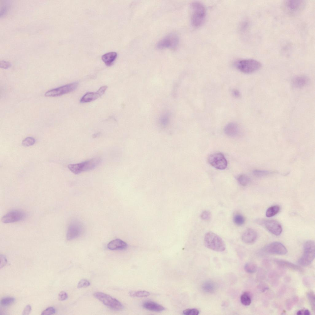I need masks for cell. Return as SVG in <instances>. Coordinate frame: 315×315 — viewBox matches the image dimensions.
Returning <instances> with one entry per match:
<instances>
[{
	"label": "cell",
	"mask_w": 315,
	"mask_h": 315,
	"mask_svg": "<svg viewBox=\"0 0 315 315\" xmlns=\"http://www.w3.org/2000/svg\"><path fill=\"white\" fill-rule=\"evenodd\" d=\"M241 303L244 305H249L251 303V298L250 295L248 293H243L240 297Z\"/></svg>",
	"instance_id": "cell-26"
},
{
	"label": "cell",
	"mask_w": 315,
	"mask_h": 315,
	"mask_svg": "<svg viewBox=\"0 0 315 315\" xmlns=\"http://www.w3.org/2000/svg\"><path fill=\"white\" fill-rule=\"evenodd\" d=\"M238 183L241 185L245 186L247 185L250 181V179L247 175L242 174L239 175L237 178Z\"/></svg>",
	"instance_id": "cell-24"
},
{
	"label": "cell",
	"mask_w": 315,
	"mask_h": 315,
	"mask_svg": "<svg viewBox=\"0 0 315 315\" xmlns=\"http://www.w3.org/2000/svg\"><path fill=\"white\" fill-rule=\"evenodd\" d=\"M276 264L278 265L285 268L299 271H302V268L296 264L282 259H276L275 261Z\"/></svg>",
	"instance_id": "cell-19"
},
{
	"label": "cell",
	"mask_w": 315,
	"mask_h": 315,
	"mask_svg": "<svg viewBox=\"0 0 315 315\" xmlns=\"http://www.w3.org/2000/svg\"><path fill=\"white\" fill-rule=\"evenodd\" d=\"M192 13L191 21L192 25L196 27L201 26L205 22L206 10L205 6L201 3L195 1L191 4Z\"/></svg>",
	"instance_id": "cell-1"
},
{
	"label": "cell",
	"mask_w": 315,
	"mask_h": 315,
	"mask_svg": "<svg viewBox=\"0 0 315 315\" xmlns=\"http://www.w3.org/2000/svg\"><path fill=\"white\" fill-rule=\"evenodd\" d=\"M26 216V213L23 211L18 210H12L4 215L2 218L1 220L5 223H14L23 220Z\"/></svg>",
	"instance_id": "cell-13"
},
{
	"label": "cell",
	"mask_w": 315,
	"mask_h": 315,
	"mask_svg": "<svg viewBox=\"0 0 315 315\" xmlns=\"http://www.w3.org/2000/svg\"><path fill=\"white\" fill-rule=\"evenodd\" d=\"M68 297L67 294L64 291H61L58 295V299L60 301H64L66 300Z\"/></svg>",
	"instance_id": "cell-38"
},
{
	"label": "cell",
	"mask_w": 315,
	"mask_h": 315,
	"mask_svg": "<svg viewBox=\"0 0 315 315\" xmlns=\"http://www.w3.org/2000/svg\"><path fill=\"white\" fill-rule=\"evenodd\" d=\"M7 10L8 7H7V6H3L2 7L0 10L1 17L2 16H3L5 14Z\"/></svg>",
	"instance_id": "cell-42"
},
{
	"label": "cell",
	"mask_w": 315,
	"mask_h": 315,
	"mask_svg": "<svg viewBox=\"0 0 315 315\" xmlns=\"http://www.w3.org/2000/svg\"><path fill=\"white\" fill-rule=\"evenodd\" d=\"M256 231L253 229L249 228L245 230L241 236V239L245 243L252 244L255 241L257 238Z\"/></svg>",
	"instance_id": "cell-16"
},
{
	"label": "cell",
	"mask_w": 315,
	"mask_h": 315,
	"mask_svg": "<svg viewBox=\"0 0 315 315\" xmlns=\"http://www.w3.org/2000/svg\"><path fill=\"white\" fill-rule=\"evenodd\" d=\"M84 231L82 224L77 221H74L69 225L67 231L66 237L67 240H70L80 237Z\"/></svg>",
	"instance_id": "cell-11"
},
{
	"label": "cell",
	"mask_w": 315,
	"mask_h": 315,
	"mask_svg": "<svg viewBox=\"0 0 315 315\" xmlns=\"http://www.w3.org/2000/svg\"><path fill=\"white\" fill-rule=\"evenodd\" d=\"M199 313L198 310L195 308L188 309L183 311V314L185 315H198Z\"/></svg>",
	"instance_id": "cell-34"
},
{
	"label": "cell",
	"mask_w": 315,
	"mask_h": 315,
	"mask_svg": "<svg viewBox=\"0 0 315 315\" xmlns=\"http://www.w3.org/2000/svg\"><path fill=\"white\" fill-rule=\"evenodd\" d=\"M90 285V282L87 280L82 279L78 283L77 287L78 288L87 287Z\"/></svg>",
	"instance_id": "cell-36"
},
{
	"label": "cell",
	"mask_w": 315,
	"mask_h": 315,
	"mask_svg": "<svg viewBox=\"0 0 315 315\" xmlns=\"http://www.w3.org/2000/svg\"><path fill=\"white\" fill-rule=\"evenodd\" d=\"M263 249L265 252L271 254L284 255L287 253V250L285 246L281 243L277 241L267 244Z\"/></svg>",
	"instance_id": "cell-14"
},
{
	"label": "cell",
	"mask_w": 315,
	"mask_h": 315,
	"mask_svg": "<svg viewBox=\"0 0 315 315\" xmlns=\"http://www.w3.org/2000/svg\"><path fill=\"white\" fill-rule=\"evenodd\" d=\"M99 135V133H96V134H94V135H93V137L94 138H96V137H97V136H98V135Z\"/></svg>",
	"instance_id": "cell-45"
},
{
	"label": "cell",
	"mask_w": 315,
	"mask_h": 315,
	"mask_svg": "<svg viewBox=\"0 0 315 315\" xmlns=\"http://www.w3.org/2000/svg\"><path fill=\"white\" fill-rule=\"evenodd\" d=\"M108 248L111 250H123L127 247V243L119 239L111 241L108 244Z\"/></svg>",
	"instance_id": "cell-17"
},
{
	"label": "cell",
	"mask_w": 315,
	"mask_h": 315,
	"mask_svg": "<svg viewBox=\"0 0 315 315\" xmlns=\"http://www.w3.org/2000/svg\"><path fill=\"white\" fill-rule=\"evenodd\" d=\"M31 311V307L30 305H26L24 308L22 314L23 315H28L30 314Z\"/></svg>",
	"instance_id": "cell-40"
},
{
	"label": "cell",
	"mask_w": 315,
	"mask_h": 315,
	"mask_svg": "<svg viewBox=\"0 0 315 315\" xmlns=\"http://www.w3.org/2000/svg\"><path fill=\"white\" fill-rule=\"evenodd\" d=\"M215 288V284L211 281L205 282L202 285V289L204 291L208 293L213 292Z\"/></svg>",
	"instance_id": "cell-29"
},
{
	"label": "cell",
	"mask_w": 315,
	"mask_h": 315,
	"mask_svg": "<svg viewBox=\"0 0 315 315\" xmlns=\"http://www.w3.org/2000/svg\"><path fill=\"white\" fill-rule=\"evenodd\" d=\"M94 297L110 309L116 311L122 310L123 305L118 300L110 295L101 292L94 293Z\"/></svg>",
	"instance_id": "cell-6"
},
{
	"label": "cell",
	"mask_w": 315,
	"mask_h": 315,
	"mask_svg": "<svg viewBox=\"0 0 315 315\" xmlns=\"http://www.w3.org/2000/svg\"><path fill=\"white\" fill-rule=\"evenodd\" d=\"M35 139L33 137H27L25 138L22 142V145L25 147L32 146L35 143Z\"/></svg>",
	"instance_id": "cell-33"
},
{
	"label": "cell",
	"mask_w": 315,
	"mask_h": 315,
	"mask_svg": "<svg viewBox=\"0 0 315 315\" xmlns=\"http://www.w3.org/2000/svg\"><path fill=\"white\" fill-rule=\"evenodd\" d=\"M307 296L310 303L312 310L315 312V297L314 293L312 291H309L307 293Z\"/></svg>",
	"instance_id": "cell-32"
},
{
	"label": "cell",
	"mask_w": 315,
	"mask_h": 315,
	"mask_svg": "<svg viewBox=\"0 0 315 315\" xmlns=\"http://www.w3.org/2000/svg\"><path fill=\"white\" fill-rule=\"evenodd\" d=\"M315 258V243L313 241L308 240L304 245V253L298 260L301 265L306 266L309 265Z\"/></svg>",
	"instance_id": "cell-5"
},
{
	"label": "cell",
	"mask_w": 315,
	"mask_h": 315,
	"mask_svg": "<svg viewBox=\"0 0 315 315\" xmlns=\"http://www.w3.org/2000/svg\"><path fill=\"white\" fill-rule=\"evenodd\" d=\"M309 80L306 76L300 75L296 76L292 80L293 86L296 88H301L304 87L308 83Z\"/></svg>",
	"instance_id": "cell-18"
},
{
	"label": "cell",
	"mask_w": 315,
	"mask_h": 315,
	"mask_svg": "<svg viewBox=\"0 0 315 315\" xmlns=\"http://www.w3.org/2000/svg\"><path fill=\"white\" fill-rule=\"evenodd\" d=\"M273 173V172L258 169L254 170L253 172V175L257 177H264L272 174Z\"/></svg>",
	"instance_id": "cell-28"
},
{
	"label": "cell",
	"mask_w": 315,
	"mask_h": 315,
	"mask_svg": "<svg viewBox=\"0 0 315 315\" xmlns=\"http://www.w3.org/2000/svg\"><path fill=\"white\" fill-rule=\"evenodd\" d=\"M204 242L206 247L214 251L221 252L225 249V244L222 239L212 232H208L205 234Z\"/></svg>",
	"instance_id": "cell-2"
},
{
	"label": "cell",
	"mask_w": 315,
	"mask_h": 315,
	"mask_svg": "<svg viewBox=\"0 0 315 315\" xmlns=\"http://www.w3.org/2000/svg\"><path fill=\"white\" fill-rule=\"evenodd\" d=\"M78 83L74 82L66 85L47 91L45 94L46 97H56L62 96L71 92L76 89Z\"/></svg>",
	"instance_id": "cell-8"
},
{
	"label": "cell",
	"mask_w": 315,
	"mask_h": 315,
	"mask_svg": "<svg viewBox=\"0 0 315 315\" xmlns=\"http://www.w3.org/2000/svg\"><path fill=\"white\" fill-rule=\"evenodd\" d=\"M142 306L146 309L157 312H161L165 309V308L162 306L151 301L144 302L143 303Z\"/></svg>",
	"instance_id": "cell-20"
},
{
	"label": "cell",
	"mask_w": 315,
	"mask_h": 315,
	"mask_svg": "<svg viewBox=\"0 0 315 315\" xmlns=\"http://www.w3.org/2000/svg\"><path fill=\"white\" fill-rule=\"evenodd\" d=\"M107 88V86H101L96 92H87L82 97L80 102H88L98 99L104 94Z\"/></svg>",
	"instance_id": "cell-15"
},
{
	"label": "cell",
	"mask_w": 315,
	"mask_h": 315,
	"mask_svg": "<svg viewBox=\"0 0 315 315\" xmlns=\"http://www.w3.org/2000/svg\"><path fill=\"white\" fill-rule=\"evenodd\" d=\"M117 56V53L114 52H111L103 54L102 57L103 61L107 66L111 65Z\"/></svg>",
	"instance_id": "cell-22"
},
{
	"label": "cell",
	"mask_w": 315,
	"mask_h": 315,
	"mask_svg": "<svg viewBox=\"0 0 315 315\" xmlns=\"http://www.w3.org/2000/svg\"><path fill=\"white\" fill-rule=\"evenodd\" d=\"M235 67L241 72L245 74H250L259 69L261 63L253 59H243L236 61L234 63Z\"/></svg>",
	"instance_id": "cell-4"
},
{
	"label": "cell",
	"mask_w": 315,
	"mask_h": 315,
	"mask_svg": "<svg viewBox=\"0 0 315 315\" xmlns=\"http://www.w3.org/2000/svg\"><path fill=\"white\" fill-rule=\"evenodd\" d=\"M239 128L237 125L234 123L228 124L225 127L224 131L229 136L233 137L237 135L239 133Z\"/></svg>",
	"instance_id": "cell-21"
},
{
	"label": "cell",
	"mask_w": 315,
	"mask_h": 315,
	"mask_svg": "<svg viewBox=\"0 0 315 315\" xmlns=\"http://www.w3.org/2000/svg\"><path fill=\"white\" fill-rule=\"evenodd\" d=\"M0 268L3 267L7 263V259L6 257L3 255H0Z\"/></svg>",
	"instance_id": "cell-41"
},
{
	"label": "cell",
	"mask_w": 315,
	"mask_h": 315,
	"mask_svg": "<svg viewBox=\"0 0 315 315\" xmlns=\"http://www.w3.org/2000/svg\"><path fill=\"white\" fill-rule=\"evenodd\" d=\"M56 312L55 309L52 307H49L43 311L41 313L42 315H50L54 314Z\"/></svg>",
	"instance_id": "cell-37"
},
{
	"label": "cell",
	"mask_w": 315,
	"mask_h": 315,
	"mask_svg": "<svg viewBox=\"0 0 315 315\" xmlns=\"http://www.w3.org/2000/svg\"><path fill=\"white\" fill-rule=\"evenodd\" d=\"M179 42V38L176 33L169 34L160 40L157 43L156 48L158 49L165 48L175 49Z\"/></svg>",
	"instance_id": "cell-7"
},
{
	"label": "cell",
	"mask_w": 315,
	"mask_h": 315,
	"mask_svg": "<svg viewBox=\"0 0 315 315\" xmlns=\"http://www.w3.org/2000/svg\"><path fill=\"white\" fill-rule=\"evenodd\" d=\"M305 5L304 1L288 0L284 2L283 7L285 10L289 14L295 15L303 10Z\"/></svg>",
	"instance_id": "cell-9"
},
{
	"label": "cell",
	"mask_w": 315,
	"mask_h": 315,
	"mask_svg": "<svg viewBox=\"0 0 315 315\" xmlns=\"http://www.w3.org/2000/svg\"><path fill=\"white\" fill-rule=\"evenodd\" d=\"M101 161L100 158L96 157L81 163L69 164L67 166L71 172L78 174L82 172L94 169L100 164Z\"/></svg>",
	"instance_id": "cell-3"
},
{
	"label": "cell",
	"mask_w": 315,
	"mask_h": 315,
	"mask_svg": "<svg viewBox=\"0 0 315 315\" xmlns=\"http://www.w3.org/2000/svg\"><path fill=\"white\" fill-rule=\"evenodd\" d=\"M11 64L8 62L2 61L0 62V67L1 68L7 69L9 68Z\"/></svg>",
	"instance_id": "cell-39"
},
{
	"label": "cell",
	"mask_w": 315,
	"mask_h": 315,
	"mask_svg": "<svg viewBox=\"0 0 315 315\" xmlns=\"http://www.w3.org/2000/svg\"><path fill=\"white\" fill-rule=\"evenodd\" d=\"M257 222L263 225L269 232L275 235H280L282 231V228L281 225L276 220L261 219L258 220Z\"/></svg>",
	"instance_id": "cell-12"
},
{
	"label": "cell",
	"mask_w": 315,
	"mask_h": 315,
	"mask_svg": "<svg viewBox=\"0 0 315 315\" xmlns=\"http://www.w3.org/2000/svg\"><path fill=\"white\" fill-rule=\"evenodd\" d=\"M232 92L233 96L235 97L238 98L240 96V93L237 90H233Z\"/></svg>",
	"instance_id": "cell-43"
},
{
	"label": "cell",
	"mask_w": 315,
	"mask_h": 315,
	"mask_svg": "<svg viewBox=\"0 0 315 315\" xmlns=\"http://www.w3.org/2000/svg\"><path fill=\"white\" fill-rule=\"evenodd\" d=\"M280 207L278 205H274L269 207L266 212V216L268 217H272L277 213L280 211Z\"/></svg>",
	"instance_id": "cell-23"
},
{
	"label": "cell",
	"mask_w": 315,
	"mask_h": 315,
	"mask_svg": "<svg viewBox=\"0 0 315 315\" xmlns=\"http://www.w3.org/2000/svg\"><path fill=\"white\" fill-rule=\"evenodd\" d=\"M302 312L301 311V310H299L297 313V315H302Z\"/></svg>",
	"instance_id": "cell-46"
},
{
	"label": "cell",
	"mask_w": 315,
	"mask_h": 315,
	"mask_svg": "<svg viewBox=\"0 0 315 315\" xmlns=\"http://www.w3.org/2000/svg\"><path fill=\"white\" fill-rule=\"evenodd\" d=\"M150 293L148 291L145 290L131 291L129 292V295L132 297H144L149 296Z\"/></svg>",
	"instance_id": "cell-25"
},
{
	"label": "cell",
	"mask_w": 315,
	"mask_h": 315,
	"mask_svg": "<svg viewBox=\"0 0 315 315\" xmlns=\"http://www.w3.org/2000/svg\"><path fill=\"white\" fill-rule=\"evenodd\" d=\"M209 163L215 168L224 169L227 165V162L224 155L221 153H213L210 155L208 158Z\"/></svg>",
	"instance_id": "cell-10"
},
{
	"label": "cell",
	"mask_w": 315,
	"mask_h": 315,
	"mask_svg": "<svg viewBox=\"0 0 315 315\" xmlns=\"http://www.w3.org/2000/svg\"><path fill=\"white\" fill-rule=\"evenodd\" d=\"M303 314L305 315H309L310 314V313L308 310L305 309L304 311Z\"/></svg>",
	"instance_id": "cell-44"
},
{
	"label": "cell",
	"mask_w": 315,
	"mask_h": 315,
	"mask_svg": "<svg viewBox=\"0 0 315 315\" xmlns=\"http://www.w3.org/2000/svg\"><path fill=\"white\" fill-rule=\"evenodd\" d=\"M244 269L247 273H253L256 271L257 267L255 264L251 262H249L245 264L244 266Z\"/></svg>",
	"instance_id": "cell-30"
},
{
	"label": "cell",
	"mask_w": 315,
	"mask_h": 315,
	"mask_svg": "<svg viewBox=\"0 0 315 315\" xmlns=\"http://www.w3.org/2000/svg\"><path fill=\"white\" fill-rule=\"evenodd\" d=\"M245 219L244 217L240 213H236L233 217V221L234 223L237 226H241L245 223Z\"/></svg>",
	"instance_id": "cell-27"
},
{
	"label": "cell",
	"mask_w": 315,
	"mask_h": 315,
	"mask_svg": "<svg viewBox=\"0 0 315 315\" xmlns=\"http://www.w3.org/2000/svg\"><path fill=\"white\" fill-rule=\"evenodd\" d=\"M15 301V298L12 297H6L2 298L0 301V304L3 306L9 305Z\"/></svg>",
	"instance_id": "cell-31"
},
{
	"label": "cell",
	"mask_w": 315,
	"mask_h": 315,
	"mask_svg": "<svg viewBox=\"0 0 315 315\" xmlns=\"http://www.w3.org/2000/svg\"><path fill=\"white\" fill-rule=\"evenodd\" d=\"M211 217L210 212L208 210H204L201 213L200 215L201 218L204 221L209 220Z\"/></svg>",
	"instance_id": "cell-35"
}]
</instances>
